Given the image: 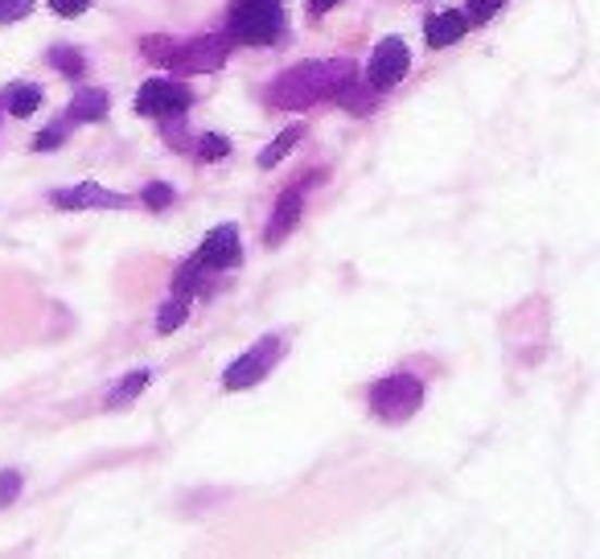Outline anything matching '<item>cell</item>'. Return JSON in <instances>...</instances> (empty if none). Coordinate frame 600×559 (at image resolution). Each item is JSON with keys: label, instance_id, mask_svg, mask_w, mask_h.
Wrapping results in <instances>:
<instances>
[{"label": "cell", "instance_id": "obj_1", "mask_svg": "<svg viewBox=\"0 0 600 559\" xmlns=\"http://www.w3.org/2000/svg\"><path fill=\"white\" fill-rule=\"evenodd\" d=\"M354 75V66L346 58H321V62H300L292 71H284L272 87H267V103L280 112H304L321 99H334L346 78Z\"/></svg>", "mask_w": 600, "mask_h": 559}, {"label": "cell", "instance_id": "obj_2", "mask_svg": "<svg viewBox=\"0 0 600 559\" xmlns=\"http://www.w3.org/2000/svg\"><path fill=\"white\" fill-rule=\"evenodd\" d=\"M145 58L157 62V66L186 71V75H207V71H218L226 62V41L223 38H193V41L149 38L145 41Z\"/></svg>", "mask_w": 600, "mask_h": 559}, {"label": "cell", "instance_id": "obj_3", "mask_svg": "<svg viewBox=\"0 0 600 559\" xmlns=\"http://www.w3.org/2000/svg\"><path fill=\"white\" fill-rule=\"evenodd\" d=\"M284 34L280 0H230V38L243 46H272Z\"/></svg>", "mask_w": 600, "mask_h": 559}, {"label": "cell", "instance_id": "obj_4", "mask_svg": "<svg viewBox=\"0 0 600 559\" xmlns=\"http://www.w3.org/2000/svg\"><path fill=\"white\" fill-rule=\"evenodd\" d=\"M420 403H424V387L408 371L387 374V378H378L375 387H371V411H375L378 420H387V424L412 420L415 411H420Z\"/></svg>", "mask_w": 600, "mask_h": 559}, {"label": "cell", "instance_id": "obj_5", "mask_svg": "<svg viewBox=\"0 0 600 559\" xmlns=\"http://www.w3.org/2000/svg\"><path fill=\"white\" fill-rule=\"evenodd\" d=\"M284 358V341L280 337H260L243 358H235L230 367H226L223 383L226 392H243V387H255L263 374H272V367Z\"/></svg>", "mask_w": 600, "mask_h": 559}, {"label": "cell", "instance_id": "obj_6", "mask_svg": "<svg viewBox=\"0 0 600 559\" xmlns=\"http://www.w3.org/2000/svg\"><path fill=\"white\" fill-rule=\"evenodd\" d=\"M193 103V91L177 78H149L136 95V112L149 120H177Z\"/></svg>", "mask_w": 600, "mask_h": 559}, {"label": "cell", "instance_id": "obj_7", "mask_svg": "<svg viewBox=\"0 0 600 559\" xmlns=\"http://www.w3.org/2000/svg\"><path fill=\"white\" fill-rule=\"evenodd\" d=\"M408 66H412L408 46H403L399 38H383L378 41L375 58H371V66H366V83H371L375 91H387V87H395L399 78L408 75Z\"/></svg>", "mask_w": 600, "mask_h": 559}, {"label": "cell", "instance_id": "obj_8", "mask_svg": "<svg viewBox=\"0 0 600 559\" xmlns=\"http://www.w3.org/2000/svg\"><path fill=\"white\" fill-rule=\"evenodd\" d=\"M193 260L202 268H235L243 260V239H239V226L235 223H218L214 231H207V239L198 247Z\"/></svg>", "mask_w": 600, "mask_h": 559}, {"label": "cell", "instance_id": "obj_9", "mask_svg": "<svg viewBox=\"0 0 600 559\" xmlns=\"http://www.w3.org/2000/svg\"><path fill=\"white\" fill-rule=\"evenodd\" d=\"M50 202L62 206V210H91V206L108 210V206H128V198H124V194H112V189H103V186H95V182H83V186H75V189H54Z\"/></svg>", "mask_w": 600, "mask_h": 559}, {"label": "cell", "instance_id": "obj_10", "mask_svg": "<svg viewBox=\"0 0 600 559\" xmlns=\"http://www.w3.org/2000/svg\"><path fill=\"white\" fill-rule=\"evenodd\" d=\"M300 214H304V198H300V189H284L276 210H272V223H267V231H263V243L276 247V243L288 239V235L297 231Z\"/></svg>", "mask_w": 600, "mask_h": 559}, {"label": "cell", "instance_id": "obj_11", "mask_svg": "<svg viewBox=\"0 0 600 559\" xmlns=\"http://www.w3.org/2000/svg\"><path fill=\"white\" fill-rule=\"evenodd\" d=\"M465 29H470V21H465V13H457V9L432 13V17L424 21V38H428L432 50H445V46H452V41L461 38Z\"/></svg>", "mask_w": 600, "mask_h": 559}, {"label": "cell", "instance_id": "obj_12", "mask_svg": "<svg viewBox=\"0 0 600 559\" xmlns=\"http://www.w3.org/2000/svg\"><path fill=\"white\" fill-rule=\"evenodd\" d=\"M103 115H108V95L75 91V99H71V120H75V124H95V120H103Z\"/></svg>", "mask_w": 600, "mask_h": 559}, {"label": "cell", "instance_id": "obj_13", "mask_svg": "<svg viewBox=\"0 0 600 559\" xmlns=\"http://www.w3.org/2000/svg\"><path fill=\"white\" fill-rule=\"evenodd\" d=\"M300 136H304V128H300V124H288V128H284L280 136H276V140H272V145H267V149L260 152V169L280 165L284 157H288V152H292V145H297Z\"/></svg>", "mask_w": 600, "mask_h": 559}, {"label": "cell", "instance_id": "obj_14", "mask_svg": "<svg viewBox=\"0 0 600 559\" xmlns=\"http://www.w3.org/2000/svg\"><path fill=\"white\" fill-rule=\"evenodd\" d=\"M38 103H41V87H34V83L9 91V112L17 115V120H29V115L38 112Z\"/></svg>", "mask_w": 600, "mask_h": 559}, {"label": "cell", "instance_id": "obj_15", "mask_svg": "<svg viewBox=\"0 0 600 559\" xmlns=\"http://www.w3.org/2000/svg\"><path fill=\"white\" fill-rule=\"evenodd\" d=\"M186 313H189V297L165 300V305H161V318H157V330H161V334L182 330V325H186Z\"/></svg>", "mask_w": 600, "mask_h": 559}, {"label": "cell", "instance_id": "obj_16", "mask_svg": "<svg viewBox=\"0 0 600 559\" xmlns=\"http://www.w3.org/2000/svg\"><path fill=\"white\" fill-rule=\"evenodd\" d=\"M50 66H58L66 78H83L87 75V62H83V54H75V50H66V46H54L50 50Z\"/></svg>", "mask_w": 600, "mask_h": 559}, {"label": "cell", "instance_id": "obj_17", "mask_svg": "<svg viewBox=\"0 0 600 559\" xmlns=\"http://www.w3.org/2000/svg\"><path fill=\"white\" fill-rule=\"evenodd\" d=\"M145 387H149V371H132L128 378H124V383H120V387H115V392L108 395V403H115V408H120V403H128V399H136V395L145 392Z\"/></svg>", "mask_w": 600, "mask_h": 559}, {"label": "cell", "instance_id": "obj_18", "mask_svg": "<svg viewBox=\"0 0 600 559\" xmlns=\"http://www.w3.org/2000/svg\"><path fill=\"white\" fill-rule=\"evenodd\" d=\"M502 4H507V0H470L465 21H470V25H486L493 13H502Z\"/></svg>", "mask_w": 600, "mask_h": 559}, {"label": "cell", "instance_id": "obj_19", "mask_svg": "<svg viewBox=\"0 0 600 559\" xmlns=\"http://www.w3.org/2000/svg\"><path fill=\"white\" fill-rule=\"evenodd\" d=\"M226 152H230V140H226V136H214V132H210V136L198 140V157H202V161H218Z\"/></svg>", "mask_w": 600, "mask_h": 559}, {"label": "cell", "instance_id": "obj_20", "mask_svg": "<svg viewBox=\"0 0 600 559\" xmlns=\"http://www.w3.org/2000/svg\"><path fill=\"white\" fill-rule=\"evenodd\" d=\"M34 13V0H0V21H21Z\"/></svg>", "mask_w": 600, "mask_h": 559}, {"label": "cell", "instance_id": "obj_21", "mask_svg": "<svg viewBox=\"0 0 600 559\" xmlns=\"http://www.w3.org/2000/svg\"><path fill=\"white\" fill-rule=\"evenodd\" d=\"M17 494H21V473L4 469V473H0V506H9Z\"/></svg>", "mask_w": 600, "mask_h": 559}, {"label": "cell", "instance_id": "obj_22", "mask_svg": "<svg viewBox=\"0 0 600 559\" xmlns=\"http://www.w3.org/2000/svg\"><path fill=\"white\" fill-rule=\"evenodd\" d=\"M50 9H54L58 17H83L91 9V0H50Z\"/></svg>", "mask_w": 600, "mask_h": 559}, {"label": "cell", "instance_id": "obj_23", "mask_svg": "<svg viewBox=\"0 0 600 559\" xmlns=\"http://www.w3.org/2000/svg\"><path fill=\"white\" fill-rule=\"evenodd\" d=\"M145 202H149L152 210H165V206L173 202V189H170V186H161V182H157V186L145 189Z\"/></svg>", "mask_w": 600, "mask_h": 559}, {"label": "cell", "instance_id": "obj_24", "mask_svg": "<svg viewBox=\"0 0 600 559\" xmlns=\"http://www.w3.org/2000/svg\"><path fill=\"white\" fill-rule=\"evenodd\" d=\"M62 132H66V128H46V132H38V140H34V149H38V152L58 149V140H62Z\"/></svg>", "mask_w": 600, "mask_h": 559}, {"label": "cell", "instance_id": "obj_25", "mask_svg": "<svg viewBox=\"0 0 600 559\" xmlns=\"http://www.w3.org/2000/svg\"><path fill=\"white\" fill-rule=\"evenodd\" d=\"M334 4H341V0H309V9H313V17H325Z\"/></svg>", "mask_w": 600, "mask_h": 559}]
</instances>
